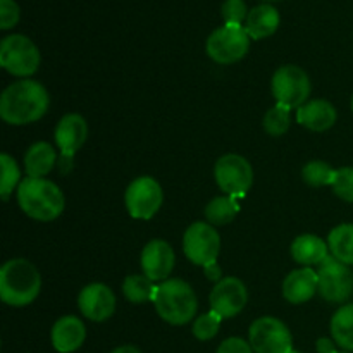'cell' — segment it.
Returning a JSON list of instances; mask_svg holds the SVG:
<instances>
[{"mask_svg": "<svg viewBox=\"0 0 353 353\" xmlns=\"http://www.w3.org/2000/svg\"><path fill=\"white\" fill-rule=\"evenodd\" d=\"M334 195L345 202L353 203V168L336 169V178L333 183Z\"/></svg>", "mask_w": 353, "mask_h": 353, "instance_id": "obj_32", "label": "cell"}, {"mask_svg": "<svg viewBox=\"0 0 353 353\" xmlns=\"http://www.w3.org/2000/svg\"><path fill=\"white\" fill-rule=\"evenodd\" d=\"M210 310L223 319H231L245 309L248 302V290L238 278H223L210 292Z\"/></svg>", "mask_w": 353, "mask_h": 353, "instance_id": "obj_14", "label": "cell"}, {"mask_svg": "<svg viewBox=\"0 0 353 353\" xmlns=\"http://www.w3.org/2000/svg\"><path fill=\"white\" fill-rule=\"evenodd\" d=\"M214 178H216L217 186L226 195L241 199L254 183V169L250 162L241 155L226 154L216 162Z\"/></svg>", "mask_w": 353, "mask_h": 353, "instance_id": "obj_11", "label": "cell"}, {"mask_svg": "<svg viewBox=\"0 0 353 353\" xmlns=\"http://www.w3.org/2000/svg\"><path fill=\"white\" fill-rule=\"evenodd\" d=\"M271 90L276 103H281L288 109H299L309 99L312 85L309 74L302 68L288 64L279 68L272 74Z\"/></svg>", "mask_w": 353, "mask_h": 353, "instance_id": "obj_7", "label": "cell"}, {"mask_svg": "<svg viewBox=\"0 0 353 353\" xmlns=\"http://www.w3.org/2000/svg\"><path fill=\"white\" fill-rule=\"evenodd\" d=\"M86 338V327L76 316H64L52 326L50 340L59 353H72L78 350Z\"/></svg>", "mask_w": 353, "mask_h": 353, "instance_id": "obj_17", "label": "cell"}, {"mask_svg": "<svg viewBox=\"0 0 353 353\" xmlns=\"http://www.w3.org/2000/svg\"><path fill=\"white\" fill-rule=\"evenodd\" d=\"M338 353H350V352H338Z\"/></svg>", "mask_w": 353, "mask_h": 353, "instance_id": "obj_39", "label": "cell"}, {"mask_svg": "<svg viewBox=\"0 0 353 353\" xmlns=\"http://www.w3.org/2000/svg\"><path fill=\"white\" fill-rule=\"evenodd\" d=\"M240 205H238V199L234 196H216L210 200L209 205L205 207V217L209 224H216V226H224L230 224L231 221L236 217Z\"/></svg>", "mask_w": 353, "mask_h": 353, "instance_id": "obj_25", "label": "cell"}, {"mask_svg": "<svg viewBox=\"0 0 353 353\" xmlns=\"http://www.w3.org/2000/svg\"><path fill=\"white\" fill-rule=\"evenodd\" d=\"M78 307L86 319L103 323L110 319L116 310V296L103 283H92L79 292Z\"/></svg>", "mask_w": 353, "mask_h": 353, "instance_id": "obj_15", "label": "cell"}, {"mask_svg": "<svg viewBox=\"0 0 353 353\" xmlns=\"http://www.w3.org/2000/svg\"><path fill=\"white\" fill-rule=\"evenodd\" d=\"M290 353H300V352H296V350H292Z\"/></svg>", "mask_w": 353, "mask_h": 353, "instance_id": "obj_38", "label": "cell"}, {"mask_svg": "<svg viewBox=\"0 0 353 353\" xmlns=\"http://www.w3.org/2000/svg\"><path fill=\"white\" fill-rule=\"evenodd\" d=\"M250 37L243 26H224L217 28L207 38V55L217 64H234L248 54Z\"/></svg>", "mask_w": 353, "mask_h": 353, "instance_id": "obj_6", "label": "cell"}, {"mask_svg": "<svg viewBox=\"0 0 353 353\" xmlns=\"http://www.w3.org/2000/svg\"><path fill=\"white\" fill-rule=\"evenodd\" d=\"M41 292V276L26 259L7 261L0 269V299L6 305L26 307Z\"/></svg>", "mask_w": 353, "mask_h": 353, "instance_id": "obj_3", "label": "cell"}, {"mask_svg": "<svg viewBox=\"0 0 353 353\" xmlns=\"http://www.w3.org/2000/svg\"><path fill=\"white\" fill-rule=\"evenodd\" d=\"M88 137V124L79 114H65L55 128V143L61 150L59 168L62 172H69L74 161V154L83 147Z\"/></svg>", "mask_w": 353, "mask_h": 353, "instance_id": "obj_13", "label": "cell"}, {"mask_svg": "<svg viewBox=\"0 0 353 353\" xmlns=\"http://www.w3.org/2000/svg\"><path fill=\"white\" fill-rule=\"evenodd\" d=\"M19 21V6L14 0H0V28L10 30Z\"/></svg>", "mask_w": 353, "mask_h": 353, "instance_id": "obj_33", "label": "cell"}, {"mask_svg": "<svg viewBox=\"0 0 353 353\" xmlns=\"http://www.w3.org/2000/svg\"><path fill=\"white\" fill-rule=\"evenodd\" d=\"M40 62V50L24 34H9L0 43V65L12 76L28 78L38 71Z\"/></svg>", "mask_w": 353, "mask_h": 353, "instance_id": "obj_5", "label": "cell"}, {"mask_svg": "<svg viewBox=\"0 0 353 353\" xmlns=\"http://www.w3.org/2000/svg\"><path fill=\"white\" fill-rule=\"evenodd\" d=\"M290 110L292 109L281 105V103L271 107L264 116L265 133L271 137H283L290 130Z\"/></svg>", "mask_w": 353, "mask_h": 353, "instance_id": "obj_29", "label": "cell"}, {"mask_svg": "<svg viewBox=\"0 0 353 353\" xmlns=\"http://www.w3.org/2000/svg\"><path fill=\"white\" fill-rule=\"evenodd\" d=\"M352 112H353V95H352Z\"/></svg>", "mask_w": 353, "mask_h": 353, "instance_id": "obj_37", "label": "cell"}, {"mask_svg": "<svg viewBox=\"0 0 353 353\" xmlns=\"http://www.w3.org/2000/svg\"><path fill=\"white\" fill-rule=\"evenodd\" d=\"M0 165H2V178H0V196L3 202L9 200L14 188L21 185V171L17 168V162L9 154L0 155Z\"/></svg>", "mask_w": 353, "mask_h": 353, "instance_id": "obj_28", "label": "cell"}, {"mask_svg": "<svg viewBox=\"0 0 353 353\" xmlns=\"http://www.w3.org/2000/svg\"><path fill=\"white\" fill-rule=\"evenodd\" d=\"M330 255V247L324 240L314 234H302L296 236L292 243V257L296 264L303 268L319 265Z\"/></svg>", "mask_w": 353, "mask_h": 353, "instance_id": "obj_21", "label": "cell"}, {"mask_svg": "<svg viewBox=\"0 0 353 353\" xmlns=\"http://www.w3.org/2000/svg\"><path fill=\"white\" fill-rule=\"evenodd\" d=\"M50 99L41 83L21 79L3 90L0 97V117L12 126L34 123L47 114Z\"/></svg>", "mask_w": 353, "mask_h": 353, "instance_id": "obj_1", "label": "cell"}, {"mask_svg": "<svg viewBox=\"0 0 353 353\" xmlns=\"http://www.w3.org/2000/svg\"><path fill=\"white\" fill-rule=\"evenodd\" d=\"M183 250L193 264L210 268L217 264L221 252V236L212 224L193 223L183 236Z\"/></svg>", "mask_w": 353, "mask_h": 353, "instance_id": "obj_10", "label": "cell"}, {"mask_svg": "<svg viewBox=\"0 0 353 353\" xmlns=\"http://www.w3.org/2000/svg\"><path fill=\"white\" fill-rule=\"evenodd\" d=\"M243 28L252 40H262V38L271 37V34H274L276 30L279 28L278 9L269 6V3L255 6L254 9L248 12Z\"/></svg>", "mask_w": 353, "mask_h": 353, "instance_id": "obj_20", "label": "cell"}, {"mask_svg": "<svg viewBox=\"0 0 353 353\" xmlns=\"http://www.w3.org/2000/svg\"><path fill=\"white\" fill-rule=\"evenodd\" d=\"M216 353H254V350L243 338H228L219 345Z\"/></svg>", "mask_w": 353, "mask_h": 353, "instance_id": "obj_34", "label": "cell"}, {"mask_svg": "<svg viewBox=\"0 0 353 353\" xmlns=\"http://www.w3.org/2000/svg\"><path fill=\"white\" fill-rule=\"evenodd\" d=\"M154 281L145 274H131L123 283V295L131 303H147L154 300L155 295Z\"/></svg>", "mask_w": 353, "mask_h": 353, "instance_id": "obj_26", "label": "cell"}, {"mask_svg": "<svg viewBox=\"0 0 353 353\" xmlns=\"http://www.w3.org/2000/svg\"><path fill=\"white\" fill-rule=\"evenodd\" d=\"M154 305L159 317L172 326H185L195 317L199 302L192 286L183 279H168L155 288Z\"/></svg>", "mask_w": 353, "mask_h": 353, "instance_id": "obj_4", "label": "cell"}, {"mask_svg": "<svg viewBox=\"0 0 353 353\" xmlns=\"http://www.w3.org/2000/svg\"><path fill=\"white\" fill-rule=\"evenodd\" d=\"M112 353H141V352L138 350L137 347H133V345H124V347L116 348Z\"/></svg>", "mask_w": 353, "mask_h": 353, "instance_id": "obj_36", "label": "cell"}, {"mask_svg": "<svg viewBox=\"0 0 353 353\" xmlns=\"http://www.w3.org/2000/svg\"><path fill=\"white\" fill-rule=\"evenodd\" d=\"M317 272L312 268H302L290 272L283 281V296L286 302L300 305L314 299L317 293Z\"/></svg>", "mask_w": 353, "mask_h": 353, "instance_id": "obj_18", "label": "cell"}, {"mask_svg": "<svg viewBox=\"0 0 353 353\" xmlns=\"http://www.w3.org/2000/svg\"><path fill=\"white\" fill-rule=\"evenodd\" d=\"M248 343L255 353H290L293 350V336L288 326L271 316L252 323Z\"/></svg>", "mask_w": 353, "mask_h": 353, "instance_id": "obj_9", "label": "cell"}, {"mask_svg": "<svg viewBox=\"0 0 353 353\" xmlns=\"http://www.w3.org/2000/svg\"><path fill=\"white\" fill-rule=\"evenodd\" d=\"M17 203L31 219L50 223L64 212L65 200L54 181L45 178H24L17 186Z\"/></svg>", "mask_w": 353, "mask_h": 353, "instance_id": "obj_2", "label": "cell"}, {"mask_svg": "<svg viewBox=\"0 0 353 353\" xmlns=\"http://www.w3.org/2000/svg\"><path fill=\"white\" fill-rule=\"evenodd\" d=\"M331 336L338 347L353 352V303L340 307L331 319Z\"/></svg>", "mask_w": 353, "mask_h": 353, "instance_id": "obj_23", "label": "cell"}, {"mask_svg": "<svg viewBox=\"0 0 353 353\" xmlns=\"http://www.w3.org/2000/svg\"><path fill=\"white\" fill-rule=\"evenodd\" d=\"M317 292L326 302L345 303L353 295V272L343 262L327 255L317 265Z\"/></svg>", "mask_w": 353, "mask_h": 353, "instance_id": "obj_8", "label": "cell"}, {"mask_svg": "<svg viewBox=\"0 0 353 353\" xmlns=\"http://www.w3.org/2000/svg\"><path fill=\"white\" fill-rule=\"evenodd\" d=\"M302 178L307 185L314 186V188L333 186L334 178H336V169H333L324 161H310L302 169Z\"/></svg>", "mask_w": 353, "mask_h": 353, "instance_id": "obj_27", "label": "cell"}, {"mask_svg": "<svg viewBox=\"0 0 353 353\" xmlns=\"http://www.w3.org/2000/svg\"><path fill=\"white\" fill-rule=\"evenodd\" d=\"M221 14H223L224 24L243 26L248 16L247 3H245V0H226L221 7Z\"/></svg>", "mask_w": 353, "mask_h": 353, "instance_id": "obj_31", "label": "cell"}, {"mask_svg": "<svg viewBox=\"0 0 353 353\" xmlns=\"http://www.w3.org/2000/svg\"><path fill=\"white\" fill-rule=\"evenodd\" d=\"M176 255L171 245L164 240H152L141 252L143 274L154 283L168 281V276L174 269Z\"/></svg>", "mask_w": 353, "mask_h": 353, "instance_id": "obj_16", "label": "cell"}, {"mask_svg": "<svg viewBox=\"0 0 353 353\" xmlns=\"http://www.w3.org/2000/svg\"><path fill=\"white\" fill-rule=\"evenodd\" d=\"M55 164H57L55 148L47 141L33 143L24 155V169L28 178H45L48 172L54 171Z\"/></svg>", "mask_w": 353, "mask_h": 353, "instance_id": "obj_22", "label": "cell"}, {"mask_svg": "<svg viewBox=\"0 0 353 353\" xmlns=\"http://www.w3.org/2000/svg\"><path fill=\"white\" fill-rule=\"evenodd\" d=\"M327 247L336 261L353 265V224H340L331 230Z\"/></svg>", "mask_w": 353, "mask_h": 353, "instance_id": "obj_24", "label": "cell"}, {"mask_svg": "<svg viewBox=\"0 0 353 353\" xmlns=\"http://www.w3.org/2000/svg\"><path fill=\"white\" fill-rule=\"evenodd\" d=\"M268 2H274V0H268Z\"/></svg>", "mask_w": 353, "mask_h": 353, "instance_id": "obj_40", "label": "cell"}, {"mask_svg": "<svg viewBox=\"0 0 353 353\" xmlns=\"http://www.w3.org/2000/svg\"><path fill=\"white\" fill-rule=\"evenodd\" d=\"M338 119L336 109L331 102L323 99L310 100L296 109V123L310 131H327L334 126Z\"/></svg>", "mask_w": 353, "mask_h": 353, "instance_id": "obj_19", "label": "cell"}, {"mask_svg": "<svg viewBox=\"0 0 353 353\" xmlns=\"http://www.w3.org/2000/svg\"><path fill=\"white\" fill-rule=\"evenodd\" d=\"M162 202H164L162 186L150 176H141L131 181L124 195L128 212L134 219H152L159 212Z\"/></svg>", "mask_w": 353, "mask_h": 353, "instance_id": "obj_12", "label": "cell"}, {"mask_svg": "<svg viewBox=\"0 0 353 353\" xmlns=\"http://www.w3.org/2000/svg\"><path fill=\"white\" fill-rule=\"evenodd\" d=\"M221 321H223V317H221L219 314L214 312V310L202 314V316H199L193 321V336L200 341L212 340V338L219 333Z\"/></svg>", "mask_w": 353, "mask_h": 353, "instance_id": "obj_30", "label": "cell"}, {"mask_svg": "<svg viewBox=\"0 0 353 353\" xmlns=\"http://www.w3.org/2000/svg\"><path fill=\"white\" fill-rule=\"evenodd\" d=\"M317 353H338L336 350V341L331 338H321L316 343Z\"/></svg>", "mask_w": 353, "mask_h": 353, "instance_id": "obj_35", "label": "cell"}]
</instances>
